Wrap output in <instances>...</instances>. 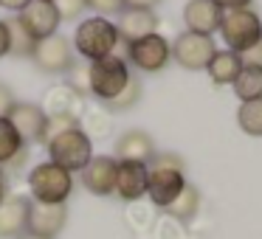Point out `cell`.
<instances>
[{
	"label": "cell",
	"instance_id": "d4e9b609",
	"mask_svg": "<svg viewBox=\"0 0 262 239\" xmlns=\"http://www.w3.org/2000/svg\"><path fill=\"white\" fill-rule=\"evenodd\" d=\"M23 149H26V144L20 141L14 127L6 118H0V166H9Z\"/></svg>",
	"mask_w": 262,
	"mask_h": 239
},
{
	"label": "cell",
	"instance_id": "5bb4252c",
	"mask_svg": "<svg viewBox=\"0 0 262 239\" xmlns=\"http://www.w3.org/2000/svg\"><path fill=\"white\" fill-rule=\"evenodd\" d=\"M116 169L119 160L110 155H93L88 166L82 169V186L96 197H110L116 194Z\"/></svg>",
	"mask_w": 262,
	"mask_h": 239
},
{
	"label": "cell",
	"instance_id": "6da1fadb",
	"mask_svg": "<svg viewBox=\"0 0 262 239\" xmlns=\"http://www.w3.org/2000/svg\"><path fill=\"white\" fill-rule=\"evenodd\" d=\"M149 180H147V197L158 208H166L175 203V197L186 186V163L175 152H155L152 160L147 163Z\"/></svg>",
	"mask_w": 262,
	"mask_h": 239
},
{
	"label": "cell",
	"instance_id": "ffe728a7",
	"mask_svg": "<svg viewBox=\"0 0 262 239\" xmlns=\"http://www.w3.org/2000/svg\"><path fill=\"white\" fill-rule=\"evenodd\" d=\"M239 68H243V57L234 54V51H217L214 57H211V62L206 65V70H209L214 85H231V82L237 79Z\"/></svg>",
	"mask_w": 262,
	"mask_h": 239
},
{
	"label": "cell",
	"instance_id": "52a82bcc",
	"mask_svg": "<svg viewBox=\"0 0 262 239\" xmlns=\"http://www.w3.org/2000/svg\"><path fill=\"white\" fill-rule=\"evenodd\" d=\"M172 59L181 65L183 70H206V65L211 62V57L217 54V45L211 37L194 34V31H183L178 34L175 42H169Z\"/></svg>",
	"mask_w": 262,
	"mask_h": 239
},
{
	"label": "cell",
	"instance_id": "cb8c5ba5",
	"mask_svg": "<svg viewBox=\"0 0 262 239\" xmlns=\"http://www.w3.org/2000/svg\"><path fill=\"white\" fill-rule=\"evenodd\" d=\"M6 29H9V54L12 57H31L37 40L20 26V20L17 17L6 20Z\"/></svg>",
	"mask_w": 262,
	"mask_h": 239
},
{
	"label": "cell",
	"instance_id": "f35d334b",
	"mask_svg": "<svg viewBox=\"0 0 262 239\" xmlns=\"http://www.w3.org/2000/svg\"><path fill=\"white\" fill-rule=\"evenodd\" d=\"M51 3H54V0H51Z\"/></svg>",
	"mask_w": 262,
	"mask_h": 239
},
{
	"label": "cell",
	"instance_id": "277c9868",
	"mask_svg": "<svg viewBox=\"0 0 262 239\" xmlns=\"http://www.w3.org/2000/svg\"><path fill=\"white\" fill-rule=\"evenodd\" d=\"M226 40L228 51L239 54L243 57L248 48L256 45V40L262 37V20L259 14L254 12L251 6L245 9H226L220 20V29H217Z\"/></svg>",
	"mask_w": 262,
	"mask_h": 239
},
{
	"label": "cell",
	"instance_id": "d6a6232c",
	"mask_svg": "<svg viewBox=\"0 0 262 239\" xmlns=\"http://www.w3.org/2000/svg\"><path fill=\"white\" fill-rule=\"evenodd\" d=\"M124 3L130 9H152V12H155V6H161L164 0H124Z\"/></svg>",
	"mask_w": 262,
	"mask_h": 239
},
{
	"label": "cell",
	"instance_id": "4316f807",
	"mask_svg": "<svg viewBox=\"0 0 262 239\" xmlns=\"http://www.w3.org/2000/svg\"><path fill=\"white\" fill-rule=\"evenodd\" d=\"M79 130L85 132L88 138H104L107 135V130H110V113H85L79 118Z\"/></svg>",
	"mask_w": 262,
	"mask_h": 239
},
{
	"label": "cell",
	"instance_id": "9a60e30c",
	"mask_svg": "<svg viewBox=\"0 0 262 239\" xmlns=\"http://www.w3.org/2000/svg\"><path fill=\"white\" fill-rule=\"evenodd\" d=\"M116 31H119V40H124L127 45L136 40H144L149 34H158V14L152 9H130L119 14V23H116Z\"/></svg>",
	"mask_w": 262,
	"mask_h": 239
},
{
	"label": "cell",
	"instance_id": "7a4b0ae2",
	"mask_svg": "<svg viewBox=\"0 0 262 239\" xmlns=\"http://www.w3.org/2000/svg\"><path fill=\"white\" fill-rule=\"evenodd\" d=\"M130 65H127L124 57H102V59H93L88 62V93L96 96L102 104L113 102L127 85H130Z\"/></svg>",
	"mask_w": 262,
	"mask_h": 239
},
{
	"label": "cell",
	"instance_id": "8992f818",
	"mask_svg": "<svg viewBox=\"0 0 262 239\" xmlns=\"http://www.w3.org/2000/svg\"><path fill=\"white\" fill-rule=\"evenodd\" d=\"M46 149H48L51 163L62 166L71 175H74V172H82L88 166V160L93 158V141L79 130V127H74V130L57 135L54 141H48Z\"/></svg>",
	"mask_w": 262,
	"mask_h": 239
},
{
	"label": "cell",
	"instance_id": "f546056e",
	"mask_svg": "<svg viewBox=\"0 0 262 239\" xmlns=\"http://www.w3.org/2000/svg\"><path fill=\"white\" fill-rule=\"evenodd\" d=\"M88 9L99 14V17H110V14H121L127 9L124 0H88Z\"/></svg>",
	"mask_w": 262,
	"mask_h": 239
},
{
	"label": "cell",
	"instance_id": "9c48e42d",
	"mask_svg": "<svg viewBox=\"0 0 262 239\" xmlns=\"http://www.w3.org/2000/svg\"><path fill=\"white\" fill-rule=\"evenodd\" d=\"M127 59H130L138 70H144V74H158V70H164L166 65H169L172 48H169V42H166V37L149 34V37H144V40H136V42L127 45Z\"/></svg>",
	"mask_w": 262,
	"mask_h": 239
},
{
	"label": "cell",
	"instance_id": "30bf717a",
	"mask_svg": "<svg viewBox=\"0 0 262 239\" xmlns=\"http://www.w3.org/2000/svg\"><path fill=\"white\" fill-rule=\"evenodd\" d=\"M68 222V205H48V203H31L29 208V225L26 233L34 239H57Z\"/></svg>",
	"mask_w": 262,
	"mask_h": 239
},
{
	"label": "cell",
	"instance_id": "7402d4cb",
	"mask_svg": "<svg viewBox=\"0 0 262 239\" xmlns=\"http://www.w3.org/2000/svg\"><path fill=\"white\" fill-rule=\"evenodd\" d=\"M198 208H200V192H198V186H192V183L186 180V186H183V192L175 197V203H169L164 211L169 217H175V220H181V222H189L198 214Z\"/></svg>",
	"mask_w": 262,
	"mask_h": 239
},
{
	"label": "cell",
	"instance_id": "ac0fdd59",
	"mask_svg": "<svg viewBox=\"0 0 262 239\" xmlns=\"http://www.w3.org/2000/svg\"><path fill=\"white\" fill-rule=\"evenodd\" d=\"M220 20H223V9L217 6L214 0H189L186 6H183V23H186V31L211 37L217 29H220Z\"/></svg>",
	"mask_w": 262,
	"mask_h": 239
},
{
	"label": "cell",
	"instance_id": "83f0119b",
	"mask_svg": "<svg viewBox=\"0 0 262 239\" xmlns=\"http://www.w3.org/2000/svg\"><path fill=\"white\" fill-rule=\"evenodd\" d=\"M74 127H79V121H74V118H62V115H46V130H42V144L54 141L57 135H62V132L74 130Z\"/></svg>",
	"mask_w": 262,
	"mask_h": 239
},
{
	"label": "cell",
	"instance_id": "1f68e13d",
	"mask_svg": "<svg viewBox=\"0 0 262 239\" xmlns=\"http://www.w3.org/2000/svg\"><path fill=\"white\" fill-rule=\"evenodd\" d=\"M243 62H248V65H259V68H262V37L256 40V45H254V48H248V51L243 54Z\"/></svg>",
	"mask_w": 262,
	"mask_h": 239
},
{
	"label": "cell",
	"instance_id": "44dd1931",
	"mask_svg": "<svg viewBox=\"0 0 262 239\" xmlns=\"http://www.w3.org/2000/svg\"><path fill=\"white\" fill-rule=\"evenodd\" d=\"M234 93H237L239 102H251V99H262V68L259 65H248L243 62L237 79L231 82Z\"/></svg>",
	"mask_w": 262,
	"mask_h": 239
},
{
	"label": "cell",
	"instance_id": "2e32d148",
	"mask_svg": "<svg viewBox=\"0 0 262 239\" xmlns=\"http://www.w3.org/2000/svg\"><path fill=\"white\" fill-rule=\"evenodd\" d=\"M31 200L26 194H9L0 203V239H17L26 233L29 225Z\"/></svg>",
	"mask_w": 262,
	"mask_h": 239
},
{
	"label": "cell",
	"instance_id": "4fadbf2b",
	"mask_svg": "<svg viewBox=\"0 0 262 239\" xmlns=\"http://www.w3.org/2000/svg\"><path fill=\"white\" fill-rule=\"evenodd\" d=\"M40 107H42V113H46V115H62V118H74V121H79L82 115L88 113L85 96H82L79 90H74L68 82H65V85L48 87Z\"/></svg>",
	"mask_w": 262,
	"mask_h": 239
},
{
	"label": "cell",
	"instance_id": "7c38bea8",
	"mask_svg": "<svg viewBox=\"0 0 262 239\" xmlns=\"http://www.w3.org/2000/svg\"><path fill=\"white\" fill-rule=\"evenodd\" d=\"M6 121L14 127V132L20 135V141L26 147L31 144H42V130H46V113H42L40 104L31 102H14L9 110Z\"/></svg>",
	"mask_w": 262,
	"mask_h": 239
},
{
	"label": "cell",
	"instance_id": "74e56055",
	"mask_svg": "<svg viewBox=\"0 0 262 239\" xmlns=\"http://www.w3.org/2000/svg\"><path fill=\"white\" fill-rule=\"evenodd\" d=\"M17 239H34V236H29V233H23V236H17Z\"/></svg>",
	"mask_w": 262,
	"mask_h": 239
},
{
	"label": "cell",
	"instance_id": "8d00e7d4",
	"mask_svg": "<svg viewBox=\"0 0 262 239\" xmlns=\"http://www.w3.org/2000/svg\"><path fill=\"white\" fill-rule=\"evenodd\" d=\"M9 197V186H6V175H3V172H0V203H3V200Z\"/></svg>",
	"mask_w": 262,
	"mask_h": 239
},
{
	"label": "cell",
	"instance_id": "836d02e7",
	"mask_svg": "<svg viewBox=\"0 0 262 239\" xmlns=\"http://www.w3.org/2000/svg\"><path fill=\"white\" fill-rule=\"evenodd\" d=\"M9 54V29H6V20H0V57Z\"/></svg>",
	"mask_w": 262,
	"mask_h": 239
},
{
	"label": "cell",
	"instance_id": "ba28073f",
	"mask_svg": "<svg viewBox=\"0 0 262 239\" xmlns=\"http://www.w3.org/2000/svg\"><path fill=\"white\" fill-rule=\"evenodd\" d=\"M31 62L37 65V70L42 74H68L76 65L74 59V45H71L68 37L54 34L48 40H40L31 51Z\"/></svg>",
	"mask_w": 262,
	"mask_h": 239
},
{
	"label": "cell",
	"instance_id": "f1b7e54d",
	"mask_svg": "<svg viewBox=\"0 0 262 239\" xmlns=\"http://www.w3.org/2000/svg\"><path fill=\"white\" fill-rule=\"evenodd\" d=\"M59 12V20H76L88 9V0H54Z\"/></svg>",
	"mask_w": 262,
	"mask_h": 239
},
{
	"label": "cell",
	"instance_id": "e575fe53",
	"mask_svg": "<svg viewBox=\"0 0 262 239\" xmlns=\"http://www.w3.org/2000/svg\"><path fill=\"white\" fill-rule=\"evenodd\" d=\"M217 6L226 12V9H245V6H251V0H214Z\"/></svg>",
	"mask_w": 262,
	"mask_h": 239
},
{
	"label": "cell",
	"instance_id": "603a6c76",
	"mask_svg": "<svg viewBox=\"0 0 262 239\" xmlns=\"http://www.w3.org/2000/svg\"><path fill=\"white\" fill-rule=\"evenodd\" d=\"M237 124L245 135L262 138V99H251V102H239L237 110Z\"/></svg>",
	"mask_w": 262,
	"mask_h": 239
},
{
	"label": "cell",
	"instance_id": "d6986e66",
	"mask_svg": "<svg viewBox=\"0 0 262 239\" xmlns=\"http://www.w3.org/2000/svg\"><path fill=\"white\" fill-rule=\"evenodd\" d=\"M116 160H136V163H149L152 155L158 152L155 149V141L149 132L144 130H127L116 138Z\"/></svg>",
	"mask_w": 262,
	"mask_h": 239
},
{
	"label": "cell",
	"instance_id": "e0dca14e",
	"mask_svg": "<svg viewBox=\"0 0 262 239\" xmlns=\"http://www.w3.org/2000/svg\"><path fill=\"white\" fill-rule=\"evenodd\" d=\"M147 180L149 169L147 163H136V160H119L116 169V194L127 203H136L147 194Z\"/></svg>",
	"mask_w": 262,
	"mask_h": 239
},
{
	"label": "cell",
	"instance_id": "8fae6325",
	"mask_svg": "<svg viewBox=\"0 0 262 239\" xmlns=\"http://www.w3.org/2000/svg\"><path fill=\"white\" fill-rule=\"evenodd\" d=\"M17 20H20V26H23V29L29 31L37 42L54 37V34H57V29H59V23H62V20H59L57 6H54L51 0H31L29 6L17 14Z\"/></svg>",
	"mask_w": 262,
	"mask_h": 239
},
{
	"label": "cell",
	"instance_id": "484cf974",
	"mask_svg": "<svg viewBox=\"0 0 262 239\" xmlns=\"http://www.w3.org/2000/svg\"><path fill=\"white\" fill-rule=\"evenodd\" d=\"M138 102H141V79L133 74V76H130V85H127L124 90H121L119 96L113 99V102L104 104V113H124V110L136 107Z\"/></svg>",
	"mask_w": 262,
	"mask_h": 239
},
{
	"label": "cell",
	"instance_id": "3957f363",
	"mask_svg": "<svg viewBox=\"0 0 262 239\" xmlns=\"http://www.w3.org/2000/svg\"><path fill=\"white\" fill-rule=\"evenodd\" d=\"M74 45L76 54H82L85 59H102L116 54V45H119V31H116V23H110L107 17H88L76 26L74 34Z\"/></svg>",
	"mask_w": 262,
	"mask_h": 239
},
{
	"label": "cell",
	"instance_id": "4dcf8cb0",
	"mask_svg": "<svg viewBox=\"0 0 262 239\" xmlns=\"http://www.w3.org/2000/svg\"><path fill=\"white\" fill-rule=\"evenodd\" d=\"M17 102V99H14V93L9 90L6 85H3V82H0V118H6L9 115V110H12V104Z\"/></svg>",
	"mask_w": 262,
	"mask_h": 239
},
{
	"label": "cell",
	"instance_id": "5b68a950",
	"mask_svg": "<svg viewBox=\"0 0 262 239\" xmlns=\"http://www.w3.org/2000/svg\"><path fill=\"white\" fill-rule=\"evenodd\" d=\"M29 188L34 203H48V205H59L71 197L74 192V175L65 172L62 166L51 163H37L29 175Z\"/></svg>",
	"mask_w": 262,
	"mask_h": 239
},
{
	"label": "cell",
	"instance_id": "d590c367",
	"mask_svg": "<svg viewBox=\"0 0 262 239\" xmlns=\"http://www.w3.org/2000/svg\"><path fill=\"white\" fill-rule=\"evenodd\" d=\"M29 3H31V0H0V6H3V9H12V12H17V14L23 12Z\"/></svg>",
	"mask_w": 262,
	"mask_h": 239
}]
</instances>
